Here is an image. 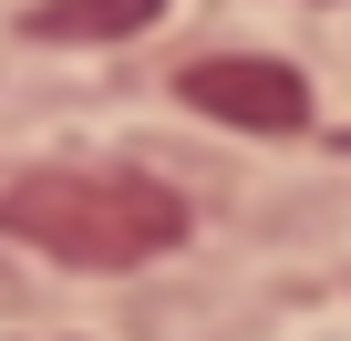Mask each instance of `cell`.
Instances as JSON below:
<instances>
[{
  "mask_svg": "<svg viewBox=\"0 0 351 341\" xmlns=\"http://www.w3.org/2000/svg\"><path fill=\"white\" fill-rule=\"evenodd\" d=\"M155 11H165V0H42L21 32H32V42H124V32H145Z\"/></svg>",
  "mask_w": 351,
  "mask_h": 341,
  "instance_id": "obj_3",
  "label": "cell"
},
{
  "mask_svg": "<svg viewBox=\"0 0 351 341\" xmlns=\"http://www.w3.org/2000/svg\"><path fill=\"white\" fill-rule=\"evenodd\" d=\"M0 228L62 269H145L186 238V207L176 187L124 176V165H32L0 187Z\"/></svg>",
  "mask_w": 351,
  "mask_h": 341,
  "instance_id": "obj_1",
  "label": "cell"
},
{
  "mask_svg": "<svg viewBox=\"0 0 351 341\" xmlns=\"http://www.w3.org/2000/svg\"><path fill=\"white\" fill-rule=\"evenodd\" d=\"M176 93L197 114H217V124H238V134H300L310 124V83L269 52H207V62H186Z\"/></svg>",
  "mask_w": 351,
  "mask_h": 341,
  "instance_id": "obj_2",
  "label": "cell"
}]
</instances>
